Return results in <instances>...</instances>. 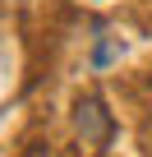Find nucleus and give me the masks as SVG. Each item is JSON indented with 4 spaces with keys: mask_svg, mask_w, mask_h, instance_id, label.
I'll use <instances>...</instances> for the list:
<instances>
[{
    "mask_svg": "<svg viewBox=\"0 0 152 157\" xmlns=\"http://www.w3.org/2000/svg\"><path fill=\"white\" fill-rule=\"evenodd\" d=\"M111 56H115V42H111V37H102V42H97V51H92V65H106Z\"/></svg>",
    "mask_w": 152,
    "mask_h": 157,
    "instance_id": "nucleus-2",
    "label": "nucleus"
},
{
    "mask_svg": "<svg viewBox=\"0 0 152 157\" xmlns=\"http://www.w3.org/2000/svg\"><path fill=\"white\" fill-rule=\"evenodd\" d=\"M74 120H79V134H83L92 148H102V143L111 139V116H106V106H102L97 97H83V102H79V116H74Z\"/></svg>",
    "mask_w": 152,
    "mask_h": 157,
    "instance_id": "nucleus-1",
    "label": "nucleus"
}]
</instances>
